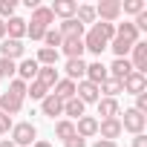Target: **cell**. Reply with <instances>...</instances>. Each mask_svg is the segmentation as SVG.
Wrapping results in <instances>:
<instances>
[{
	"instance_id": "23",
	"label": "cell",
	"mask_w": 147,
	"mask_h": 147,
	"mask_svg": "<svg viewBox=\"0 0 147 147\" xmlns=\"http://www.w3.org/2000/svg\"><path fill=\"white\" fill-rule=\"evenodd\" d=\"M6 35H9L12 40H20V38L26 35V20H23V18H9V20H6Z\"/></svg>"
},
{
	"instance_id": "30",
	"label": "cell",
	"mask_w": 147,
	"mask_h": 147,
	"mask_svg": "<svg viewBox=\"0 0 147 147\" xmlns=\"http://www.w3.org/2000/svg\"><path fill=\"white\" fill-rule=\"evenodd\" d=\"M26 95H29L32 101H43V98L49 95V90H46L40 81H32V84H26Z\"/></svg>"
},
{
	"instance_id": "25",
	"label": "cell",
	"mask_w": 147,
	"mask_h": 147,
	"mask_svg": "<svg viewBox=\"0 0 147 147\" xmlns=\"http://www.w3.org/2000/svg\"><path fill=\"white\" fill-rule=\"evenodd\" d=\"M58 55H61L58 49H49V46H40V49H38V58H35V61H38L40 66H55V63H58Z\"/></svg>"
},
{
	"instance_id": "44",
	"label": "cell",
	"mask_w": 147,
	"mask_h": 147,
	"mask_svg": "<svg viewBox=\"0 0 147 147\" xmlns=\"http://www.w3.org/2000/svg\"><path fill=\"white\" fill-rule=\"evenodd\" d=\"M92 147H118V144H115V141H104V138H98Z\"/></svg>"
},
{
	"instance_id": "1",
	"label": "cell",
	"mask_w": 147,
	"mask_h": 147,
	"mask_svg": "<svg viewBox=\"0 0 147 147\" xmlns=\"http://www.w3.org/2000/svg\"><path fill=\"white\" fill-rule=\"evenodd\" d=\"M38 141V130L32 121H20V124H12V144L15 147H26V144H35Z\"/></svg>"
},
{
	"instance_id": "21",
	"label": "cell",
	"mask_w": 147,
	"mask_h": 147,
	"mask_svg": "<svg viewBox=\"0 0 147 147\" xmlns=\"http://www.w3.org/2000/svg\"><path fill=\"white\" fill-rule=\"evenodd\" d=\"M84 29H87V26H81L75 18H69V20L61 23L58 32H61V38H84Z\"/></svg>"
},
{
	"instance_id": "3",
	"label": "cell",
	"mask_w": 147,
	"mask_h": 147,
	"mask_svg": "<svg viewBox=\"0 0 147 147\" xmlns=\"http://www.w3.org/2000/svg\"><path fill=\"white\" fill-rule=\"evenodd\" d=\"M95 18H101L104 23H113L121 18V3L118 0H101V3L95 6Z\"/></svg>"
},
{
	"instance_id": "31",
	"label": "cell",
	"mask_w": 147,
	"mask_h": 147,
	"mask_svg": "<svg viewBox=\"0 0 147 147\" xmlns=\"http://www.w3.org/2000/svg\"><path fill=\"white\" fill-rule=\"evenodd\" d=\"M75 20H78L81 26L92 23V20H95V6H78V9H75Z\"/></svg>"
},
{
	"instance_id": "43",
	"label": "cell",
	"mask_w": 147,
	"mask_h": 147,
	"mask_svg": "<svg viewBox=\"0 0 147 147\" xmlns=\"http://www.w3.org/2000/svg\"><path fill=\"white\" fill-rule=\"evenodd\" d=\"M133 147H147V136H144V133H138V136L133 138Z\"/></svg>"
},
{
	"instance_id": "14",
	"label": "cell",
	"mask_w": 147,
	"mask_h": 147,
	"mask_svg": "<svg viewBox=\"0 0 147 147\" xmlns=\"http://www.w3.org/2000/svg\"><path fill=\"white\" fill-rule=\"evenodd\" d=\"M52 95L61 98V101L75 98V81H69V78H58V84L52 87Z\"/></svg>"
},
{
	"instance_id": "24",
	"label": "cell",
	"mask_w": 147,
	"mask_h": 147,
	"mask_svg": "<svg viewBox=\"0 0 147 147\" xmlns=\"http://www.w3.org/2000/svg\"><path fill=\"white\" fill-rule=\"evenodd\" d=\"M35 81H40L46 90H52V87L58 84V69H55V66H40V69H38V78H35Z\"/></svg>"
},
{
	"instance_id": "37",
	"label": "cell",
	"mask_w": 147,
	"mask_h": 147,
	"mask_svg": "<svg viewBox=\"0 0 147 147\" xmlns=\"http://www.w3.org/2000/svg\"><path fill=\"white\" fill-rule=\"evenodd\" d=\"M9 95H15V98H26V84H23L20 78H12V81H9Z\"/></svg>"
},
{
	"instance_id": "20",
	"label": "cell",
	"mask_w": 147,
	"mask_h": 147,
	"mask_svg": "<svg viewBox=\"0 0 147 147\" xmlns=\"http://www.w3.org/2000/svg\"><path fill=\"white\" fill-rule=\"evenodd\" d=\"M98 115H104L101 121H107V118H118V115H121L118 101H115V98H98Z\"/></svg>"
},
{
	"instance_id": "27",
	"label": "cell",
	"mask_w": 147,
	"mask_h": 147,
	"mask_svg": "<svg viewBox=\"0 0 147 147\" xmlns=\"http://www.w3.org/2000/svg\"><path fill=\"white\" fill-rule=\"evenodd\" d=\"M55 136H58L61 141H69L72 136H75V124H72L69 118H63V121H58V124H55Z\"/></svg>"
},
{
	"instance_id": "34",
	"label": "cell",
	"mask_w": 147,
	"mask_h": 147,
	"mask_svg": "<svg viewBox=\"0 0 147 147\" xmlns=\"http://www.w3.org/2000/svg\"><path fill=\"white\" fill-rule=\"evenodd\" d=\"M15 72H18V63L9 61V58H0V78H15Z\"/></svg>"
},
{
	"instance_id": "18",
	"label": "cell",
	"mask_w": 147,
	"mask_h": 147,
	"mask_svg": "<svg viewBox=\"0 0 147 147\" xmlns=\"http://www.w3.org/2000/svg\"><path fill=\"white\" fill-rule=\"evenodd\" d=\"M20 107H23V98H15L9 92H0V113H6L12 118L15 113H20Z\"/></svg>"
},
{
	"instance_id": "11",
	"label": "cell",
	"mask_w": 147,
	"mask_h": 147,
	"mask_svg": "<svg viewBox=\"0 0 147 147\" xmlns=\"http://www.w3.org/2000/svg\"><path fill=\"white\" fill-rule=\"evenodd\" d=\"M98 133L104 141H115L121 136V121L118 118H107V121H98Z\"/></svg>"
},
{
	"instance_id": "35",
	"label": "cell",
	"mask_w": 147,
	"mask_h": 147,
	"mask_svg": "<svg viewBox=\"0 0 147 147\" xmlns=\"http://www.w3.org/2000/svg\"><path fill=\"white\" fill-rule=\"evenodd\" d=\"M43 43H46L49 49H58V46L63 43V38H61V32H58V29H46V35H43Z\"/></svg>"
},
{
	"instance_id": "47",
	"label": "cell",
	"mask_w": 147,
	"mask_h": 147,
	"mask_svg": "<svg viewBox=\"0 0 147 147\" xmlns=\"http://www.w3.org/2000/svg\"><path fill=\"white\" fill-rule=\"evenodd\" d=\"M0 147H15V144H12V141L6 138V141H0Z\"/></svg>"
},
{
	"instance_id": "38",
	"label": "cell",
	"mask_w": 147,
	"mask_h": 147,
	"mask_svg": "<svg viewBox=\"0 0 147 147\" xmlns=\"http://www.w3.org/2000/svg\"><path fill=\"white\" fill-rule=\"evenodd\" d=\"M15 9H18V3H15V0H0V20L15 18Z\"/></svg>"
},
{
	"instance_id": "19",
	"label": "cell",
	"mask_w": 147,
	"mask_h": 147,
	"mask_svg": "<svg viewBox=\"0 0 147 147\" xmlns=\"http://www.w3.org/2000/svg\"><path fill=\"white\" fill-rule=\"evenodd\" d=\"M84 75H87L84 58H69V61H66V78H69V81H81Z\"/></svg>"
},
{
	"instance_id": "4",
	"label": "cell",
	"mask_w": 147,
	"mask_h": 147,
	"mask_svg": "<svg viewBox=\"0 0 147 147\" xmlns=\"http://www.w3.org/2000/svg\"><path fill=\"white\" fill-rule=\"evenodd\" d=\"M75 98L87 107V104H98L101 92H98L95 84H90V81H78V84H75Z\"/></svg>"
},
{
	"instance_id": "8",
	"label": "cell",
	"mask_w": 147,
	"mask_h": 147,
	"mask_svg": "<svg viewBox=\"0 0 147 147\" xmlns=\"http://www.w3.org/2000/svg\"><path fill=\"white\" fill-rule=\"evenodd\" d=\"M130 72H133V63H130L127 58H115V61L107 66V75H110L113 81H118V84H121V81L130 75Z\"/></svg>"
},
{
	"instance_id": "12",
	"label": "cell",
	"mask_w": 147,
	"mask_h": 147,
	"mask_svg": "<svg viewBox=\"0 0 147 147\" xmlns=\"http://www.w3.org/2000/svg\"><path fill=\"white\" fill-rule=\"evenodd\" d=\"M61 52L66 55V61H69V58H81V55L87 52V49H84V38H63Z\"/></svg>"
},
{
	"instance_id": "36",
	"label": "cell",
	"mask_w": 147,
	"mask_h": 147,
	"mask_svg": "<svg viewBox=\"0 0 147 147\" xmlns=\"http://www.w3.org/2000/svg\"><path fill=\"white\" fill-rule=\"evenodd\" d=\"M121 12L124 15H141L144 12V0H127V3H121Z\"/></svg>"
},
{
	"instance_id": "10",
	"label": "cell",
	"mask_w": 147,
	"mask_h": 147,
	"mask_svg": "<svg viewBox=\"0 0 147 147\" xmlns=\"http://www.w3.org/2000/svg\"><path fill=\"white\" fill-rule=\"evenodd\" d=\"M107 78H110V75H107V66H104L101 61H92V63H87V75H84V81H90V84L101 87Z\"/></svg>"
},
{
	"instance_id": "39",
	"label": "cell",
	"mask_w": 147,
	"mask_h": 147,
	"mask_svg": "<svg viewBox=\"0 0 147 147\" xmlns=\"http://www.w3.org/2000/svg\"><path fill=\"white\" fill-rule=\"evenodd\" d=\"M26 35H29L32 40H43L46 29H43V26H38V23H29V20H26Z\"/></svg>"
},
{
	"instance_id": "17",
	"label": "cell",
	"mask_w": 147,
	"mask_h": 147,
	"mask_svg": "<svg viewBox=\"0 0 147 147\" xmlns=\"http://www.w3.org/2000/svg\"><path fill=\"white\" fill-rule=\"evenodd\" d=\"M40 110H43V115H46V118L63 115V101H61V98H55V95L49 92V95H46V98L40 101Z\"/></svg>"
},
{
	"instance_id": "28",
	"label": "cell",
	"mask_w": 147,
	"mask_h": 147,
	"mask_svg": "<svg viewBox=\"0 0 147 147\" xmlns=\"http://www.w3.org/2000/svg\"><path fill=\"white\" fill-rule=\"evenodd\" d=\"M63 115H69V118H81L84 115V104L78 101V98H69V101H63Z\"/></svg>"
},
{
	"instance_id": "46",
	"label": "cell",
	"mask_w": 147,
	"mask_h": 147,
	"mask_svg": "<svg viewBox=\"0 0 147 147\" xmlns=\"http://www.w3.org/2000/svg\"><path fill=\"white\" fill-rule=\"evenodd\" d=\"M32 147H52V144H49V141H35Z\"/></svg>"
},
{
	"instance_id": "2",
	"label": "cell",
	"mask_w": 147,
	"mask_h": 147,
	"mask_svg": "<svg viewBox=\"0 0 147 147\" xmlns=\"http://www.w3.org/2000/svg\"><path fill=\"white\" fill-rule=\"evenodd\" d=\"M121 121V130H130L133 136H138V133H144V127H147V115H141L138 110H124V118H118Z\"/></svg>"
},
{
	"instance_id": "45",
	"label": "cell",
	"mask_w": 147,
	"mask_h": 147,
	"mask_svg": "<svg viewBox=\"0 0 147 147\" xmlns=\"http://www.w3.org/2000/svg\"><path fill=\"white\" fill-rule=\"evenodd\" d=\"M6 38V20H0V40Z\"/></svg>"
},
{
	"instance_id": "16",
	"label": "cell",
	"mask_w": 147,
	"mask_h": 147,
	"mask_svg": "<svg viewBox=\"0 0 147 147\" xmlns=\"http://www.w3.org/2000/svg\"><path fill=\"white\" fill-rule=\"evenodd\" d=\"M23 40H12V38H3V43H0V52H3V58L15 61V58H23Z\"/></svg>"
},
{
	"instance_id": "5",
	"label": "cell",
	"mask_w": 147,
	"mask_h": 147,
	"mask_svg": "<svg viewBox=\"0 0 147 147\" xmlns=\"http://www.w3.org/2000/svg\"><path fill=\"white\" fill-rule=\"evenodd\" d=\"M121 90L130 92V95H141L147 90V75H141V72H130V75L121 81Z\"/></svg>"
},
{
	"instance_id": "6",
	"label": "cell",
	"mask_w": 147,
	"mask_h": 147,
	"mask_svg": "<svg viewBox=\"0 0 147 147\" xmlns=\"http://www.w3.org/2000/svg\"><path fill=\"white\" fill-rule=\"evenodd\" d=\"M130 52H133V61H130V63H133V72L147 75V43H144V40H136Z\"/></svg>"
},
{
	"instance_id": "41",
	"label": "cell",
	"mask_w": 147,
	"mask_h": 147,
	"mask_svg": "<svg viewBox=\"0 0 147 147\" xmlns=\"http://www.w3.org/2000/svg\"><path fill=\"white\" fill-rule=\"evenodd\" d=\"M9 130H12V118L6 113H0V133H9Z\"/></svg>"
},
{
	"instance_id": "7",
	"label": "cell",
	"mask_w": 147,
	"mask_h": 147,
	"mask_svg": "<svg viewBox=\"0 0 147 147\" xmlns=\"http://www.w3.org/2000/svg\"><path fill=\"white\" fill-rule=\"evenodd\" d=\"M38 69H40V63H38L35 58H26V61L18 63V72H15V75H18L23 84H32V81L38 78Z\"/></svg>"
},
{
	"instance_id": "42",
	"label": "cell",
	"mask_w": 147,
	"mask_h": 147,
	"mask_svg": "<svg viewBox=\"0 0 147 147\" xmlns=\"http://www.w3.org/2000/svg\"><path fill=\"white\" fill-rule=\"evenodd\" d=\"M63 147H87V141H84L81 136H72L69 141H63Z\"/></svg>"
},
{
	"instance_id": "33",
	"label": "cell",
	"mask_w": 147,
	"mask_h": 147,
	"mask_svg": "<svg viewBox=\"0 0 147 147\" xmlns=\"http://www.w3.org/2000/svg\"><path fill=\"white\" fill-rule=\"evenodd\" d=\"M98 92H104V98H115V95H118V92H124V90H121V84H118V81L107 78V81L98 87Z\"/></svg>"
},
{
	"instance_id": "26",
	"label": "cell",
	"mask_w": 147,
	"mask_h": 147,
	"mask_svg": "<svg viewBox=\"0 0 147 147\" xmlns=\"http://www.w3.org/2000/svg\"><path fill=\"white\" fill-rule=\"evenodd\" d=\"M115 38H121V40H130V43H136V40H138V29H136L133 23H118V26H115Z\"/></svg>"
},
{
	"instance_id": "29",
	"label": "cell",
	"mask_w": 147,
	"mask_h": 147,
	"mask_svg": "<svg viewBox=\"0 0 147 147\" xmlns=\"http://www.w3.org/2000/svg\"><path fill=\"white\" fill-rule=\"evenodd\" d=\"M107 49H113V52H115V58H127V55H130V49H133V43H130V40H121V38H113Z\"/></svg>"
},
{
	"instance_id": "40",
	"label": "cell",
	"mask_w": 147,
	"mask_h": 147,
	"mask_svg": "<svg viewBox=\"0 0 147 147\" xmlns=\"http://www.w3.org/2000/svg\"><path fill=\"white\" fill-rule=\"evenodd\" d=\"M133 110H138L141 115L147 113V92H141V95H136V107H133Z\"/></svg>"
},
{
	"instance_id": "32",
	"label": "cell",
	"mask_w": 147,
	"mask_h": 147,
	"mask_svg": "<svg viewBox=\"0 0 147 147\" xmlns=\"http://www.w3.org/2000/svg\"><path fill=\"white\" fill-rule=\"evenodd\" d=\"M92 32H95V35H101V38L110 43V40L115 38V23H104V20H98V23L92 26Z\"/></svg>"
},
{
	"instance_id": "22",
	"label": "cell",
	"mask_w": 147,
	"mask_h": 147,
	"mask_svg": "<svg viewBox=\"0 0 147 147\" xmlns=\"http://www.w3.org/2000/svg\"><path fill=\"white\" fill-rule=\"evenodd\" d=\"M55 20V15H52V9L49 6H38V9H32V20L29 23H38V26H43V29H49V23Z\"/></svg>"
},
{
	"instance_id": "13",
	"label": "cell",
	"mask_w": 147,
	"mask_h": 147,
	"mask_svg": "<svg viewBox=\"0 0 147 147\" xmlns=\"http://www.w3.org/2000/svg\"><path fill=\"white\" fill-rule=\"evenodd\" d=\"M107 46H110V43H107L101 35H95L92 29L84 35V49H87V52H92V55H98V58H101V52H104Z\"/></svg>"
},
{
	"instance_id": "9",
	"label": "cell",
	"mask_w": 147,
	"mask_h": 147,
	"mask_svg": "<svg viewBox=\"0 0 147 147\" xmlns=\"http://www.w3.org/2000/svg\"><path fill=\"white\" fill-rule=\"evenodd\" d=\"M75 136H81L84 141L92 138V136H98V118H92V115H81L78 124H75Z\"/></svg>"
},
{
	"instance_id": "15",
	"label": "cell",
	"mask_w": 147,
	"mask_h": 147,
	"mask_svg": "<svg viewBox=\"0 0 147 147\" xmlns=\"http://www.w3.org/2000/svg\"><path fill=\"white\" fill-rule=\"evenodd\" d=\"M49 9H52V15H58V18L69 20V18H75V9H78V3H75V0H55V3H52Z\"/></svg>"
}]
</instances>
